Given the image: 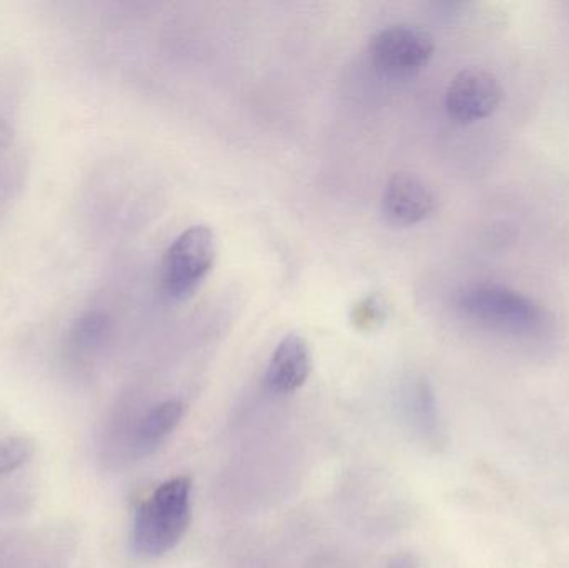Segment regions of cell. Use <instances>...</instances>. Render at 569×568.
<instances>
[{
    "label": "cell",
    "mask_w": 569,
    "mask_h": 568,
    "mask_svg": "<svg viewBox=\"0 0 569 568\" xmlns=\"http://www.w3.org/2000/svg\"><path fill=\"white\" fill-rule=\"evenodd\" d=\"M387 568H418V562L411 554H397L391 557Z\"/></svg>",
    "instance_id": "4fadbf2b"
},
{
    "label": "cell",
    "mask_w": 569,
    "mask_h": 568,
    "mask_svg": "<svg viewBox=\"0 0 569 568\" xmlns=\"http://www.w3.org/2000/svg\"><path fill=\"white\" fill-rule=\"evenodd\" d=\"M311 370L310 349L307 340L290 333L280 340L266 372V386L277 396L293 393L307 382Z\"/></svg>",
    "instance_id": "52a82bcc"
},
{
    "label": "cell",
    "mask_w": 569,
    "mask_h": 568,
    "mask_svg": "<svg viewBox=\"0 0 569 568\" xmlns=\"http://www.w3.org/2000/svg\"><path fill=\"white\" fill-rule=\"evenodd\" d=\"M503 96L500 80L483 67H467L451 79L445 93V109L458 123L487 119L498 109Z\"/></svg>",
    "instance_id": "5b68a950"
},
{
    "label": "cell",
    "mask_w": 569,
    "mask_h": 568,
    "mask_svg": "<svg viewBox=\"0 0 569 568\" xmlns=\"http://www.w3.org/2000/svg\"><path fill=\"white\" fill-rule=\"evenodd\" d=\"M217 257V242L207 226L189 227L167 249L160 269V280L167 296L186 300L199 289Z\"/></svg>",
    "instance_id": "3957f363"
},
{
    "label": "cell",
    "mask_w": 569,
    "mask_h": 568,
    "mask_svg": "<svg viewBox=\"0 0 569 568\" xmlns=\"http://www.w3.org/2000/svg\"><path fill=\"white\" fill-rule=\"evenodd\" d=\"M408 419L417 432L427 440L430 446H441L443 427H441L440 413L435 402L433 390L427 382H418L410 390L407 400Z\"/></svg>",
    "instance_id": "9c48e42d"
},
{
    "label": "cell",
    "mask_w": 569,
    "mask_h": 568,
    "mask_svg": "<svg viewBox=\"0 0 569 568\" xmlns=\"http://www.w3.org/2000/svg\"><path fill=\"white\" fill-rule=\"evenodd\" d=\"M458 307L468 319L508 332H535L545 323V310L535 300L498 283L468 287Z\"/></svg>",
    "instance_id": "7a4b0ae2"
},
{
    "label": "cell",
    "mask_w": 569,
    "mask_h": 568,
    "mask_svg": "<svg viewBox=\"0 0 569 568\" xmlns=\"http://www.w3.org/2000/svg\"><path fill=\"white\" fill-rule=\"evenodd\" d=\"M33 442L27 437H9L0 442V476L13 472L32 457Z\"/></svg>",
    "instance_id": "30bf717a"
},
{
    "label": "cell",
    "mask_w": 569,
    "mask_h": 568,
    "mask_svg": "<svg viewBox=\"0 0 569 568\" xmlns=\"http://www.w3.org/2000/svg\"><path fill=\"white\" fill-rule=\"evenodd\" d=\"M183 413L186 406L177 399L166 400L149 410L137 429V452L140 456H149L157 447L162 446L163 440L182 422Z\"/></svg>",
    "instance_id": "ba28073f"
},
{
    "label": "cell",
    "mask_w": 569,
    "mask_h": 568,
    "mask_svg": "<svg viewBox=\"0 0 569 568\" xmlns=\"http://www.w3.org/2000/svg\"><path fill=\"white\" fill-rule=\"evenodd\" d=\"M383 309H381L378 300L368 299L355 312V322L360 323L361 329H371V327L377 326L378 320L383 319Z\"/></svg>",
    "instance_id": "7c38bea8"
},
{
    "label": "cell",
    "mask_w": 569,
    "mask_h": 568,
    "mask_svg": "<svg viewBox=\"0 0 569 568\" xmlns=\"http://www.w3.org/2000/svg\"><path fill=\"white\" fill-rule=\"evenodd\" d=\"M370 53L375 67L387 76H415L433 57V37L413 23H393L371 37Z\"/></svg>",
    "instance_id": "277c9868"
},
{
    "label": "cell",
    "mask_w": 569,
    "mask_h": 568,
    "mask_svg": "<svg viewBox=\"0 0 569 568\" xmlns=\"http://www.w3.org/2000/svg\"><path fill=\"white\" fill-rule=\"evenodd\" d=\"M190 492L192 482L189 477H173L140 504L132 527L136 554L157 559L172 552L182 542L192 520Z\"/></svg>",
    "instance_id": "6da1fadb"
},
{
    "label": "cell",
    "mask_w": 569,
    "mask_h": 568,
    "mask_svg": "<svg viewBox=\"0 0 569 568\" xmlns=\"http://www.w3.org/2000/svg\"><path fill=\"white\" fill-rule=\"evenodd\" d=\"M107 320L106 317L100 313H90L82 322L79 323V330H77V346L80 347H92L97 342H100L103 333H106Z\"/></svg>",
    "instance_id": "8fae6325"
},
{
    "label": "cell",
    "mask_w": 569,
    "mask_h": 568,
    "mask_svg": "<svg viewBox=\"0 0 569 568\" xmlns=\"http://www.w3.org/2000/svg\"><path fill=\"white\" fill-rule=\"evenodd\" d=\"M435 190L410 172L395 173L388 180L383 192V210L388 219L400 226H415L423 222L437 210Z\"/></svg>",
    "instance_id": "8992f818"
}]
</instances>
